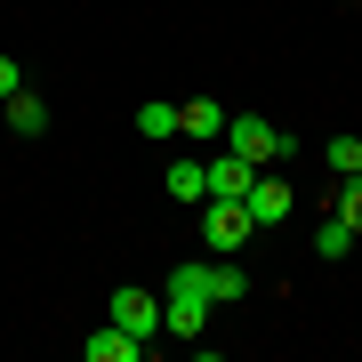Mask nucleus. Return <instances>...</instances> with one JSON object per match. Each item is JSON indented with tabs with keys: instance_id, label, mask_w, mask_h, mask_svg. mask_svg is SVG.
<instances>
[{
	"instance_id": "nucleus-14",
	"label": "nucleus",
	"mask_w": 362,
	"mask_h": 362,
	"mask_svg": "<svg viewBox=\"0 0 362 362\" xmlns=\"http://www.w3.org/2000/svg\"><path fill=\"white\" fill-rule=\"evenodd\" d=\"M137 129L145 137H177V105H137Z\"/></svg>"
},
{
	"instance_id": "nucleus-9",
	"label": "nucleus",
	"mask_w": 362,
	"mask_h": 362,
	"mask_svg": "<svg viewBox=\"0 0 362 362\" xmlns=\"http://www.w3.org/2000/svg\"><path fill=\"white\" fill-rule=\"evenodd\" d=\"M161 185H169V202H209V169L202 161H169Z\"/></svg>"
},
{
	"instance_id": "nucleus-3",
	"label": "nucleus",
	"mask_w": 362,
	"mask_h": 362,
	"mask_svg": "<svg viewBox=\"0 0 362 362\" xmlns=\"http://www.w3.org/2000/svg\"><path fill=\"white\" fill-rule=\"evenodd\" d=\"M258 233V218H250V202H218L209 194V209H202V242L218 250V258H233V250Z\"/></svg>"
},
{
	"instance_id": "nucleus-13",
	"label": "nucleus",
	"mask_w": 362,
	"mask_h": 362,
	"mask_svg": "<svg viewBox=\"0 0 362 362\" xmlns=\"http://www.w3.org/2000/svg\"><path fill=\"white\" fill-rule=\"evenodd\" d=\"M322 161L338 169V177H354V169H362V137H330V145H322Z\"/></svg>"
},
{
	"instance_id": "nucleus-15",
	"label": "nucleus",
	"mask_w": 362,
	"mask_h": 362,
	"mask_svg": "<svg viewBox=\"0 0 362 362\" xmlns=\"http://www.w3.org/2000/svg\"><path fill=\"white\" fill-rule=\"evenodd\" d=\"M338 218H346V226L362 233V169H354V177H346V194H338Z\"/></svg>"
},
{
	"instance_id": "nucleus-6",
	"label": "nucleus",
	"mask_w": 362,
	"mask_h": 362,
	"mask_svg": "<svg viewBox=\"0 0 362 362\" xmlns=\"http://www.w3.org/2000/svg\"><path fill=\"white\" fill-rule=\"evenodd\" d=\"M81 354H89V362H137V354H145V338H129L121 322H105V330L81 338Z\"/></svg>"
},
{
	"instance_id": "nucleus-2",
	"label": "nucleus",
	"mask_w": 362,
	"mask_h": 362,
	"mask_svg": "<svg viewBox=\"0 0 362 362\" xmlns=\"http://www.w3.org/2000/svg\"><path fill=\"white\" fill-rule=\"evenodd\" d=\"M226 153H242L250 169H274L290 153V137L274 129V121H258V113H242V121H226Z\"/></svg>"
},
{
	"instance_id": "nucleus-16",
	"label": "nucleus",
	"mask_w": 362,
	"mask_h": 362,
	"mask_svg": "<svg viewBox=\"0 0 362 362\" xmlns=\"http://www.w3.org/2000/svg\"><path fill=\"white\" fill-rule=\"evenodd\" d=\"M16 89H25V73H16V57H0V105H8Z\"/></svg>"
},
{
	"instance_id": "nucleus-12",
	"label": "nucleus",
	"mask_w": 362,
	"mask_h": 362,
	"mask_svg": "<svg viewBox=\"0 0 362 362\" xmlns=\"http://www.w3.org/2000/svg\"><path fill=\"white\" fill-rule=\"evenodd\" d=\"M233 298H250V274H233L218 258V266H209V306H233Z\"/></svg>"
},
{
	"instance_id": "nucleus-11",
	"label": "nucleus",
	"mask_w": 362,
	"mask_h": 362,
	"mask_svg": "<svg viewBox=\"0 0 362 362\" xmlns=\"http://www.w3.org/2000/svg\"><path fill=\"white\" fill-rule=\"evenodd\" d=\"M346 250H354V226L346 218H322V226H314V258H346Z\"/></svg>"
},
{
	"instance_id": "nucleus-7",
	"label": "nucleus",
	"mask_w": 362,
	"mask_h": 362,
	"mask_svg": "<svg viewBox=\"0 0 362 362\" xmlns=\"http://www.w3.org/2000/svg\"><path fill=\"white\" fill-rule=\"evenodd\" d=\"M202 169H209V194H218V202H242V194H250V177H258L242 153H218V161H202Z\"/></svg>"
},
{
	"instance_id": "nucleus-5",
	"label": "nucleus",
	"mask_w": 362,
	"mask_h": 362,
	"mask_svg": "<svg viewBox=\"0 0 362 362\" xmlns=\"http://www.w3.org/2000/svg\"><path fill=\"white\" fill-rule=\"evenodd\" d=\"M242 202H250V218H258V226H282L290 209H298V194H290L282 177H250V194H242Z\"/></svg>"
},
{
	"instance_id": "nucleus-1",
	"label": "nucleus",
	"mask_w": 362,
	"mask_h": 362,
	"mask_svg": "<svg viewBox=\"0 0 362 362\" xmlns=\"http://www.w3.org/2000/svg\"><path fill=\"white\" fill-rule=\"evenodd\" d=\"M202 314H209V266H177L161 290V330L169 338H202Z\"/></svg>"
},
{
	"instance_id": "nucleus-8",
	"label": "nucleus",
	"mask_w": 362,
	"mask_h": 362,
	"mask_svg": "<svg viewBox=\"0 0 362 362\" xmlns=\"http://www.w3.org/2000/svg\"><path fill=\"white\" fill-rule=\"evenodd\" d=\"M177 137H194V145H209V137H226V113L209 97H185L177 105Z\"/></svg>"
},
{
	"instance_id": "nucleus-10",
	"label": "nucleus",
	"mask_w": 362,
	"mask_h": 362,
	"mask_svg": "<svg viewBox=\"0 0 362 362\" xmlns=\"http://www.w3.org/2000/svg\"><path fill=\"white\" fill-rule=\"evenodd\" d=\"M8 129H16V137H40V129H49V105L16 89V97H8Z\"/></svg>"
},
{
	"instance_id": "nucleus-4",
	"label": "nucleus",
	"mask_w": 362,
	"mask_h": 362,
	"mask_svg": "<svg viewBox=\"0 0 362 362\" xmlns=\"http://www.w3.org/2000/svg\"><path fill=\"white\" fill-rule=\"evenodd\" d=\"M113 322L129 338H161V298L153 290H113Z\"/></svg>"
}]
</instances>
